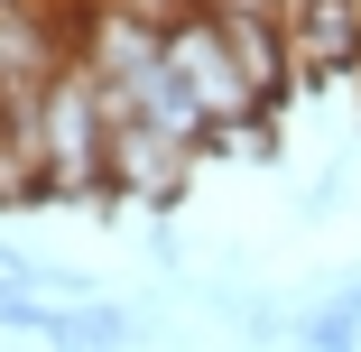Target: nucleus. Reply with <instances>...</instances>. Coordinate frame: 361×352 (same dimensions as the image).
<instances>
[{
  "label": "nucleus",
  "mask_w": 361,
  "mask_h": 352,
  "mask_svg": "<svg viewBox=\"0 0 361 352\" xmlns=\"http://www.w3.org/2000/svg\"><path fill=\"white\" fill-rule=\"evenodd\" d=\"M37 176L47 204H111V84L84 65V47L37 93Z\"/></svg>",
  "instance_id": "1"
},
{
  "label": "nucleus",
  "mask_w": 361,
  "mask_h": 352,
  "mask_svg": "<svg viewBox=\"0 0 361 352\" xmlns=\"http://www.w3.org/2000/svg\"><path fill=\"white\" fill-rule=\"evenodd\" d=\"M204 149H185V139H167L158 121L139 111H111V204H139V214H176L185 186H195Z\"/></svg>",
  "instance_id": "2"
},
{
  "label": "nucleus",
  "mask_w": 361,
  "mask_h": 352,
  "mask_svg": "<svg viewBox=\"0 0 361 352\" xmlns=\"http://www.w3.org/2000/svg\"><path fill=\"white\" fill-rule=\"evenodd\" d=\"M278 19H287V37H297L306 93L361 75V0H278Z\"/></svg>",
  "instance_id": "3"
},
{
  "label": "nucleus",
  "mask_w": 361,
  "mask_h": 352,
  "mask_svg": "<svg viewBox=\"0 0 361 352\" xmlns=\"http://www.w3.org/2000/svg\"><path fill=\"white\" fill-rule=\"evenodd\" d=\"M297 334H306V343H315V352H352V343H361V315H352V306H343V297H334V306H315V315H306V324H297Z\"/></svg>",
  "instance_id": "4"
},
{
  "label": "nucleus",
  "mask_w": 361,
  "mask_h": 352,
  "mask_svg": "<svg viewBox=\"0 0 361 352\" xmlns=\"http://www.w3.org/2000/svg\"><path fill=\"white\" fill-rule=\"evenodd\" d=\"M37 278H47L37 260H19V250H0V297H10V288H37Z\"/></svg>",
  "instance_id": "5"
},
{
  "label": "nucleus",
  "mask_w": 361,
  "mask_h": 352,
  "mask_svg": "<svg viewBox=\"0 0 361 352\" xmlns=\"http://www.w3.org/2000/svg\"><path fill=\"white\" fill-rule=\"evenodd\" d=\"M343 306H352V315H361V278H352V288H343Z\"/></svg>",
  "instance_id": "6"
},
{
  "label": "nucleus",
  "mask_w": 361,
  "mask_h": 352,
  "mask_svg": "<svg viewBox=\"0 0 361 352\" xmlns=\"http://www.w3.org/2000/svg\"><path fill=\"white\" fill-rule=\"evenodd\" d=\"M75 10H102V0H75Z\"/></svg>",
  "instance_id": "7"
}]
</instances>
